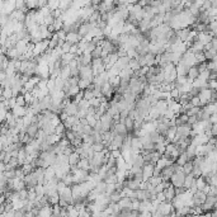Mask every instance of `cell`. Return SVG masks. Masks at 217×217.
Returning a JSON list of instances; mask_svg holds the SVG:
<instances>
[{"label":"cell","instance_id":"cell-50","mask_svg":"<svg viewBox=\"0 0 217 217\" xmlns=\"http://www.w3.org/2000/svg\"><path fill=\"white\" fill-rule=\"evenodd\" d=\"M58 117H60V120H61V122H62V123H64L65 121H67V118H69V116H67L66 113H64V112H62L60 116H58Z\"/></svg>","mask_w":217,"mask_h":217},{"label":"cell","instance_id":"cell-22","mask_svg":"<svg viewBox=\"0 0 217 217\" xmlns=\"http://www.w3.org/2000/svg\"><path fill=\"white\" fill-rule=\"evenodd\" d=\"M60 77H61V79H64L65 81H66V80H69V79L71 77V69H70L69 66L62 67V69H61V75H60Z\"/></svg>","mask_w":217,"mask_h":217},{"label":"cell","instance_id":"cell-29","mask_svg":"<svg viewBox=\"0 0 217 217\" xmlns=\"http://www.w3.org/2000/svg\"><path fill=\"white\" fill-rule=\"evenodd\" d=\"M188 161H190L189 159H188V156H187V154L185 152H183L179 157H178V160H176V164H178V165H180V166H184Z\"/></svg>","mask_w":217,"mask_h":217},{"label":"cell","instance_id":"cell-45","mask_svg":"<svg viewBox=\"0 0 217 217\" xmlns=\"http://www.w3.org/2000/svg\"><path fill=\"white\" fill-rule=\"evenodd\" d=\"M66 187H67V185H66V184H65V183H64L62 180H60V182L57 183V192L61 194V193H62V192L65 190V188H66Z\"/></svg>","mask_w":217,"mask_h":217},{"label":"cell","instance_id":"cell-11","mask_svg":"<svg viewBox=\"0 0 217 217\" xmlns=\"http://www.w3.org/2000/svg\"><path fill=\"white\" fill-rule=\"evenodd\" d=\"M164 195H165V198H166V202H173V200L175 198V197H176V193H175V187L171 184L169 188H166L164 192Z\"/></svg>","mask_w":217,"mask_h":217},{"label":"cell","instance_id":"cell-47","mask_svg":"<svg viewBox=\"0 0 217 217\" xmlns=\"http://www.w3.org/2000/svg\"><path fill=\"white\" fill-rule=\"evenodd\" d=\"M156 201L159 202V203L166 202V198H165V195H164V193H159V194H156Z\"/></svg>","mask_w":217,"mask_h":217},{"label":"cell","instance_id":"cell-16","mask_svg":"<svg viewBox=\"0 0 217 217\" xmlns=\"http://www.w3.org/2000/svg\"><path fill=\"white\" fill-rule=\"evenodd\" d=\"M195 183H197V179L193 176V174H189V175H187L185 176V182H184V187L189 190L193 185H195Z\"/></svg>","mask_w":217,"mask_h":217},{"label":"cell","instance_id":"cell-28","mask_svg":"<svg viewBox=\"0 0 217 217\" xmlns=\"http://www.w3.org/2000/svg\"><path fill=\"white\" fill-rule=\"evenodd\" d=\"M95 190L99 193V195L101 194H104L106 193V190H107V183L103 180V182H101V183H98L96 184V187H95Z\"/></svg>","mask_w":217,"mask_h":217},{"label":"cell","instance_id":"cell-32","mask_svg":"<svg viewBox=\"0 0 217 217\" xmlns=\"http://www.w3.org/2000/svg\"><path fill=\"white\" fill-rule=\"evenodd\" d=\"M154 188H156L157 185H159V184H161L163 182H164V179L163 178H156V176H152V178H150L149 180H147Z\"/></svg>","mask_w":217,"mask_h":217},{"label":"cell","instance_id":"cell-30","mask_svg":"<svg viewBox=\"0 0 217 217\" xmlns=\"http://www.w3.org/2000/svg\"><path fill=\"white\" fill-rule=\"evenodd\" d=\"M94 89H90V88H88L86 90H84V99L85 101H88V102H90L91 99H94V91H93Z\"/></svg>","mask_w":217,"mask_h":217},{"label":"cell","instance_id":"cell-1","mask_svg":"<svg viewBox=\"0 0 217 217\" xmlns=\"http://www.w3.org/2000/svg\"><path fill=\"white\" fill-rule=\"evenodd\" d=\"M185 173L184 171H179V173H175L173 176H171V184L175 187V188H180V187H184V182H185Z\"/></svg>","mask_w":217,"mask_h":217},{"label":"cell","instance_id":"cell-41","mask_svg":"<svg viewBox=\"0 0 217 217\" xmlns=\"http://www.w3.org/2000/svg\"><path fill=\"white\" fill-rule=\"evenodd\" d=\"M91 147H93V150H94L95 152H102V151L106 149V146L103 145V142H102V144H94Z\"/></svg>","mask_w":217,"mask_h":217},{"label":"cell","instance_id":"cell-6","mask_svg":"<svg viewBox=\"0 0 217 217\" xmlns=\"http://www.w3.org/2000/svg\"><path fill=\"white\" fill-rule=\"evenodd\" d=\"M60 197L62 200H65L69 205H74V195H72V189L71 187H66L65 190L60 194Z\"/></svg>","mask_w":217,"mask_h":217},{"label":"cell","instance_id":"cell-48","mask_svg":"<svg viewBox=\"0 0 217 217\" xmlns=\"http://www.w3.org/2000/svg\"><path fill=\"white\" fill-rule=\"evenodd\" d=\"M111 154H112V156L114 157V159H120V157L122 156V152H121V150H114V151H112Z\"/></svg>","mask_w":217,"mask_h":217},{"label":"cell","instance_id":"cell-8","mask_svg":"<svg viewBox=\"0 0 217 217\" xmlns=\"http://www.w3.org/2000/svg\"><path fill=\"white\" fill-rule=\"evenodd\" d=\"M77 111H79V106L76 104V103H74V102H71L70 104H67L65 108H64V113H66L69 117H72V116H76V113H77Z\"/></svg>","mask_w":217,"mask_h":217},{"label":"cell","instance_id":"cell-44","mask_svg":"<svg viewBox=\"0 0 217 217\" xmlns=\"http://www.w3.org/2000/svg\"><path fill=\"white\" fill-rule=\"evenodd\" d=\"M140 206H141V201L133 200V202H132V211H139L140 212Z\"/></svg>","mask_w":217,"mask_h":217},{"label":"cell","instance_id":"cell-43","mask_svg":"<svg viewBox=\"0 0 217 217\" xmlns=\"http://www.w3.org/2000/svg\"><path fill=\"white\" fill-rule=\"evenodd\" d=\"M15 170L17 169H12V170H8V171L2 173V174H5V176L8 179H15Z\"/></svg>","mask_w":217,"mask_h":217},{"label":"cell","instance_id":"cell-40","mask_svg":"<svg viewBox=\"0 0 217 217\" xmlns=\"http://www.w3.org/2000/svg\"><path fill=\"white\" fill-rule=\"evenodd\" d=\"M71 47H72V45H71V43H69V42H65V43L62 45V47H61V51L64 52V55H65V53H70V51H71Z\"/></svg>","mask_w":217,"mask_h":217},{"label":"cell","instance_id":"cell-10","mask_svg":"<svg viewBox=\"0 0 217 217\" xmlns=\"http://www.w3.org/2000/svg\"><path fill=\"white\" fill-rule=\"evenodd\" d=\"M12 113H13V116L15 118H24L27 116L28 111H27V107H18L17 106L15 108L12 109Z\"/></svg>","mask_w":217,"mask_h":217},{"label":"cell","instance_id":"cell-36","mask_svg":"<svg viewBox=\"0 0 217 217\" xmlns=\"http://www.w3.org/2000/svg\"><path fill=\"white\" fill-rule=\"evenodd\" d=\"M102 55H103V48L102 47H96L95 51L91 53L93 60H95V58H102Z\"/></svg>","mask_w":217,"mask_h":217},{"label":"cell","instance_id":"cell-27","mask_svg":"<svg viewBox=\"0 0 217 217\" xmlns=\"http://www.w3.org/2000/svg\"><path fill=\"white\" fill-rule=\"evenodd\" d=\"M130 69H131L133 72H136V71L141 70V65H140V62H139V61H137V58H133V60H131V61H130Z\"/></svg>","mask_w":217,"mask_h":217},{"label":"cell","instance_id":"cell-23","mask_svg":"<svg viewBox=\"0 0 217 217\" xmlns=\"http://www.w3.org/2000/svg\"><path fill=\"white\" fill-rule=\"evenodd\" d=\"M197 188H198V190H205V188L208 185L206 179H205V176H200L198 179H197V183H195Z\"/></svg>","mask_w":217,"mask_h":217},{"label":"cell","instance_id":"cell-5","mask_svg":"<svg viewBox=\"0 0 217 217\" xmlns=\"http://www.w3.org/2000/svg\"><path fill=\"white\" fill-rule=\"evenodd\" d=\"M83 41V38L79 36L77 32H71V33H67L66 36V42L71 43V45H79Z\"/></svg>","mask_w":217,"mask_h":217},{"label":"cell","instance_id":"cell-34","mask_svg":"<svg viewBox=\"0 0 217 217\" xmlns=\"http://www.w3.org/2000/svg\"><path fill=\"white\" fill-rule=\"evenodd\" d=\"M107 184H117L120 183V179H118V176L114 174V175H111V176H107L106 180H104Z\"/></svg>","mask_w":217,"mask_h":217},{"label":"cell","instance_id":"cell-17","mask_svg":"<svg viewBox=\"0 0 217 217\" xmlns=\"http://www.w3.org/2000/svg\"><path fill=\"white\" fill-rule=\"evenodd\" d=\"M188 71H189L188 66H185L183 64L176 65V74H178V76H188Z\"/></svg>","mask_w":217,"mask_h":217},{"label":"cell","instance_id":"cell-39","mask_svg":"<svg viewBox=\"0 0 217 217\" xmlns=\"http://www.w3.org/2000/svg\"><path fill=\"white\" fill-rule=\"evenodd\" d=\"M83 142H84V144H88V145H91V146L95 144V141H94V137H93V136H86V135L84 136Z\"/></svg>","mask_w":217,"mask_h":217},{"label":"cell","instance_id":"cell-51","mask_svg":"<svg viewBox=\"0 0 217 217\" xmlns=\"http://www.w3.org/2000/svg\"><path fill=\"white\" fill-rule=\"evenodd\" d=\"M211 215H212V217H217V208H216V210H215V211H213Z\"/></svg>","mask_w":217,"mask_h":217},{"label":"cell","instance_id":"cell-38","mask_svg":"<svg viewBox=\"0 0 217 217\" xmlns=\"http://www.w3.org/2000/svg\"><path fill=\"white\" fill-rule=\"evenodd\" d=\"M86 121H88L89 126H91L93 128L95 127V125H96V122H98V120L95 118V116H86Z\"/></svg>","mask_w":217,"mask_h":217},{"label":"cell","instance_id":"cell-15","mask_svg":"<svg viewBox=\"0 0 217 217\" xmlns=\"http://www.w3.org/2000/svg\"><path fill=\"white\" fill-rule=\"evenodd\" d=\"M132 202H133V200H131V198H128V197H123V198L118 202V205H120V207L123 210V208H130V210H132Z\"/></svg>","mask_w":217,"mask_h":217},{"label":"cell","instance_id":"cell-14","mask_svg":"<svg viewBox=\"0 0 217 217\" xmlns=\"http://www.w3.org/2000/svg\"><path fill=\"white\" fill-rule=\"evenodd\" d=\"M38 132H39V127H38V125H31L29 127H27V135L31 136L33 140L37 139Z\"/></svg>","mask_w":217,"mask_h":217},{"label":"cell","instance_id":"cell-25","mask_svg":"<svg viewBox=\"0 0 217 217\" xmlns=\"http://www.w3.org/2000/svg\"><path fill=\"white\" fill-rule=\"evenodd\" d=\"M62 182L67 185V187H72L74 184H75V178H74V175L70 173V174H67V175H65V178L62 179Z\"/></svg>","mask_w":217,"mask_h":217},{"label":"cell","instance_id":"cell-46","mask_svg":"<svg viewBox=\"0 0 217 217\" xmlns=\"http://www.w3.org/2000/svg\"><path fill=\"white\" fill-rule=\"evenodd\" d=\"M137 61L140 62V65H141V69H142V67H145V66H147V62H146V57H145V56H139V57H137Z\"/></svg>","mask_w":217,"mask_h":217},{"label":"cell","instance_id":"cell-12","mask_svg":"<svg viewBox=\"0 0 217 217\" xmlns=\"http://www.w3.org/2000/svg\"><path fill=\"white\" fill-rule=\"evenodd\" d=\"M141 184H142V182L135 180V179H132V180H125V185H126L127 188L132 189V190H139V189H141Z\"/></svg>","mask_w":217,"mask_h":217},{"label":"cell","instance_id":"cell-2","mask_svg":"<svg viewBox=\"0 0 217 217\" xmlns=\"http://www.w3.org/2000/svg\"><path fill=\"white\" fill-rule=\"evenodd\" d=\"M156 212L159 213L160 216H169L170 213L176 212V211H175V208L173 207L171 203H169V202H163V203H160L159 206H157Z\"/></svg>","mask_w":217,"mask_h":217},{"label":"cell","instance_id":"cell-13","mask_svg":"<svg viewBox=\"0 0 217 217\" xmlns=\"http://www.w3.org/2000/svg\"><path fill=\"white\" fill-rule=\"evenodd\" d=\"M55 178H56V170H55V168L48 166V168L46 169V173H45V180H46V183L51 182V180L55 179Z\"/></svg>","mask_w":217,"mask_h":217},{"label":"cell","instance_id":"cell-18","mask_svg":"<svg viewBox=\"0 0 217 217\" xmlns=\"http://www.w3.org/2000/svg\"><path fill=\"white\" fill-rule=\"evenodd\" d=\"M156 109L161 113V116H164L165 112L169 109V107H168V102H166V101H159V102H157V104H156Z\"/></svg>","mask_w":217,"mask_h":217},{"label":"cell","instance_id":"cell-24","mask_svg":"<svg viewBox=\"0 0 217 217\" xmlns=\"http://www.w3.org/2000/svg\"><path fill=\"white\" fill-rule=\"evenodd\" d=\"M2 96H4L7 101H9V99H12V98H14V96H13V90H12V88H2Z\"/></svg>","mask_w":217,"mask_h":217},{"label":"cell","instance_id":"cell-19","mask_svg":"<svg viewBox=\"0 0 217 217\" xmlns=\"http://www.w3.org/2000/svg\"><path fill=\"white\" fill-rule=\"evenodd\" d=\"M77 168L81 169V170H86V171H90V161L89 159H80V161H79L77 164Z\"/></svg>","mask_w":217,"mask_h":217},{"label":"cell","instance_id":"cell-31","mask_svg":"<svg viewBox=\"0 0 217 217\" xmlns=\"http://www.w3.org/2000/svg\"><path fill=\"white\" fill-rule=\"evenodd\" d=\"M93 83H90L89 80H86V79H80V81H79V88H80L81 90H86L88 88H90Z\"/></svg>","mask_w":217,"mask_h":217},{"label":"cell","instance_id":"cell-20","mask_svg":"<svg viewBox=\"0 0 217 217\" xmlns=\"http://www.w3.org/2000/svg\"><path fill=\"white\" fill-rule=\"evenodd\" d=\"M122 198H123L122 193H120V192H116V193H113V194H111V195H109V203H111V205H113V203H118V202H120Z\"/></svg>","mask_w":217,"mask_h":217},{"label":"cell","instance_id":"cell-7","mask_svg":"<svg viewBox=\"0 0 217 217\" xmlns=\"http://www.w3.org/2000/svg\"><path fill=\"white\" fill-rule=\"evenodd\" d=\"M132 166H136V168H144L145 166V160H144V156L141 154H136L132 156Z\"/></svg>","mask_w":217,"mask_h":217},{"label":"cell","instance_id":"cell-49","mask_svg":"<svg viewBox=\"0 0 217 217\" xmlns=\"http://www.w3.org/2000/svg\"><path fill=\"white\" fill-rule=\"evenodd\" d=\"M165 190V187H164V184L161 183V184H159V185H157L156 188H155V193L156 194H159V193H163Z\"/></svg>","mask_w":217,"mask_h":217},{"label":"cell","instance_id":"cell-42","mask_svg":"<svg viewBox=\"0 0 217 217\" xmlns=\"http://www.w3.org/2000/svg\"><path fill=\"white\" fill-rule=\"evenodd\" d=\"M77 106H79V108H81V109H86V111H88V109L90 108V102H88V101L83 99L80 103L77 104Z\"/></svg>","mask_w":217,"mask_h":217},{"label":"cell","instance_id":"cell-37","mask_svg":"<svg viewBox=\"0 0 217 217\" xmlns=\"http://www.w3.org/2000/svg\"><path fill=\"white\" fill-rule=\"evenodd\" d=\"M65 137L70 141V142H72L75 139H76V136H75V132L74 131H71V130H66V133H65Z\"/></svg>","mask_w":217,"mask_h":217},{"label":"cell","instance_id":"cell-3","mask_svg":"<svg viewBox=\"0 0 217 217\" xmlns=\"http://www.w3.org/2000/svg\"><path fill=\"white\" fill-rule=\"evenodd\" d=\"M94 72H93V67L91 65H88V66H83L80 69V79H86L90 83L94 81Z\"/></svg>","mask_w":217,"mask_h":217},{"label":"cell","instance_id":"cell-21","mask_svg":"<svg viewBox=\"0 0 217 217\" xmlns=\"http://www.w3.org/2000/svg\"><path fill=\"white\" fill-rule=\"evenodd\" d=\"M80 155L79 154H76V152H72L70 156H69V164L72 166V165H77L79 164V161H80Z\"/></svg>","mask_w":217,"mask_h":217},{"label":"cell","instance_id":"cell-33","mask_svg":"<svg viewBox=\"0 0 217 217\" xmlns=\"http://www.w3.org/2000/svg\"><path fill=\"white\" fill-rule=\"evenodd\" d=\"M15 101H17V106H18V107H26V106H27L26 98H24L23 94H19V95L15 98Z\"/></svg>","mask_w":217,"mask_h":217},{"label":"cell","instance_id":"cell-4","mask_svg":"<svg viewBox=\"0 0 217 217\" xmlns=\"http://www.w3.org/2000/svg\"><path fill=\"white\" fill-rule=\"evenodd\" d=\"M130 61H131V58L128 56H125V57H120L118 58V61L117 64L114 65L120 71H123L126 69H130Z\"/></svg>","mask_w":217,"mask_h":217},{"label":"cell","instance_id":"cell-26","mask_svg":"<svg viewBox=\"0 0 217 217\" xmlns=\"http://www.w3.org/2000/svg\"><path fill=\"white\" fill-rule=\"evenodd\" d=\"M193 169H194V163H193V160L188 161V163H187V164L183 166V171L185 173V175L192 174V173H193Z\"/></svg>","mask_w":217,"mask_h":217},{"label":"cell","instance_id":"cell-9","mask_svg":"<svg viewBox=\"0 0 217 217\" xmlns=\"http://www.w3.org/2000/svg\"><path fill=\"white\" fill-rule=\"evenodd\" d=\"M154 171H155V165L146 164L144 166V182H147L150 178H152V176H154Z\"/></svg>","mask_w":217,"mask_h":217},{"label":"cell","instance_id":"cell-35","mask_svg":"<svg viewBox=\"0 0 217 217\" xmlns=\"http://www.w3.org/2000/svg\"><path fill=\"white\" fill-rule=\"evenodd\" d=\"M36 193H37V197H45V185L42 184H37L36 188H34Z\"/></svg>","mask_w":217,"mask_h":217}]
</instances>
